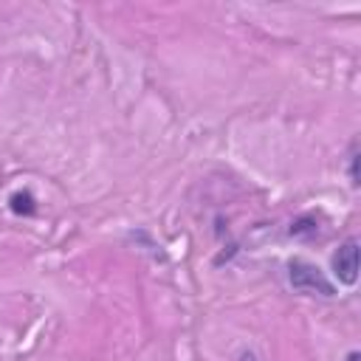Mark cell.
I'll return each instance as SVG.
<instances>
[{"mask_svg":"<svg viewBox=\"0 0 361 361\" xmlns=\"http://www.w3.org/2000/svg\"><path fill=\"white\" fill-rule=\"evenodd\" d=\"M288 279H290V285L299 288V290L322 293V296H333V285H330V279H324V274H322L316 265L305 262V259H293V262H290V268H288Z\"/></svg>","mask_w":361,"mask_h":361,"instance_id":"1","label":"cell"},{"mask_svg":"<svg viewBox=\"0 0 361 361\" xmlns=\"http://www.w3.org/2000/svg\"><path fill=\"white\" fill-rule=\"evenodd\" d=\"M333 268H336V274H338V279H341L344 285H353V282L358 279V243H355V240H347V243L336 251Z\"/></svg>","mask_w":361,"mask_h":361,"instance_id":"2","label":"cell"},{"mask_svg":"<svg viewBox=\"0 0 361 361\" xmlns=\"http://www.w3.org/2000/svg\"><path fill=\"white\" fill-rule=\"evenodd\" d=\"M355 164H358V144L353 141V147H350V180H353V186L358 183V169H355Z\"/></svg>","mask_w":361,"mask_h":361,"instance_id":"3","label":"cell"},{"mask_svg":"<svg viewBox=\"0 0 361 361\" xmlns=\"http://www.w3.org/2000/svg\"><path fill=\"white\" fill-rule=\"evenodd\" d=\"M347 361H358V353H355V350H353V353H350V355H347Z\"/></svg>","mask_w":361,"mask_h":361,"instance_id":"4","label":"cell"}]
</instances>
